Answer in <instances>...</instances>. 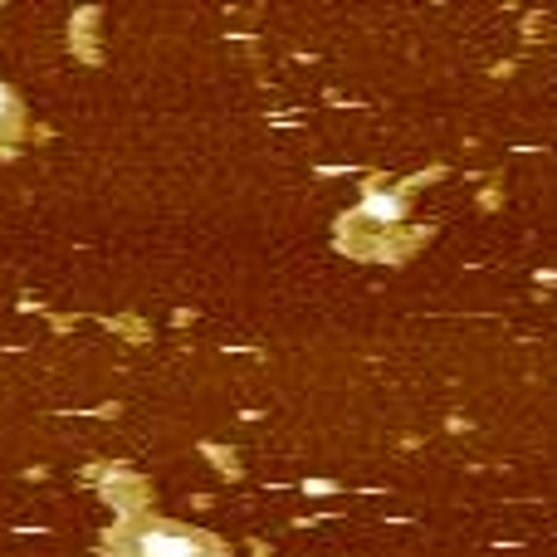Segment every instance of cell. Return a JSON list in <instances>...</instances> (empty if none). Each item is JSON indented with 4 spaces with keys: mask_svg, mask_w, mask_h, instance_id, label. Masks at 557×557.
<instances>
[{
    "mask_svg": "<svg viewBox=\"0 0 557 557\" xmlns=\"http://www.w3.org/2000/svg\"><path fill=\"white\" fill-rule=\"evenodd\" d=\"M127 553L133 557H211V543L196 539L186 529H166V523H147L127 539Z\"/></svg>",
    "mask_w": 557,
    "mask_h": 557,
    "instance_id": "obj_1",
    "label": "cell"
},
{
    "mask_svg": "<svg viewBox=\"0 0 557 557\" xmlns=\"http://www.w3.org/2000/svg\"><path fill=\"white\" fill-rule=\"evenodd\" d=\"M10 117V98H5V88H0V123Z\"/></svg>",
    "mask_w": 557,
    "mask_h": 557,
    "instance_id": "obj_2",
    "label": "cell"
}]
</instances>
